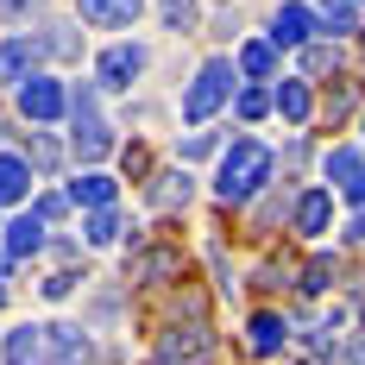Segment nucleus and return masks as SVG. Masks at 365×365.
I'll use <instances>...</instances> for the list:
<instances>
[{
  "mask_svg": "<svg viewBox=\"0 0 365 365\" xmlns=\"http://www.w3.org/2000/svg\"><path fill=\"white\" fill-rule=\"evenodd\" d=\"M271 170H277V158L258 145V139H233V145L220 151V177H215V195L227 202V208H240V202H252L258 189L271 182Z\"/></svg>",
  "mask_w": 365,
  "mask_h": 365,
  "instance_id": "1",
  "label": "nucleus"
},
{
  "mask_svg": "<svg viewBox=\"0 0 365 365\" xmlns=\"http://www.w3.org/2000/svg\"><path fill=\"white\" fill-rule=\"evenodd\" d=\"M233 88H240V63H233V57H208V63L195 70V82L182 88V120H189V126L215 120V113L233 101Z\"/></svg>",
  "mask_w": 365,
  "mask_h": 365,
  "instance_id": "2",
  "label": "nucleus"
},
{
  "mask_svg": "<svg viewBox=\"0 0 365 365\" xmlns=\"http://www.w3.org/2000/svg\"><path fill=\"white\" fill-rule=\"evenodd\" d=\"M70 120H76V151H82V164H95V158L113 151V133H108V120H101L95 88H70Z\"/></svg>",
  "mask_w": 365,
  "mask_h": 365,
  "instance_id": "3",
  "label": "nucleus"
},
{
  "mask_svg": "<svg viewBox=\"0 0 365 365\" xmlns=\"http://www.w3.org/2000/svg\"><path fill=\"white\" fill-rule=\"evenodd\" d=\"M19 113L38 120V126H51V120H63V113H70V88H63L57 76L32 70L26 82H19Z\"/></svg>",
  "mask_w": 365,
  "mask_h": 365,
  "instance_id": "4",
  "label": "nucleus"
},
{
  "mask_svg": "<svg viewBox=\"0 0 365 365\" xmlns=\"http://www.w3.org/2000/svg\"><path fill=\"white\" fill-rule=\"evenodd\" d=\"M139 76H145V44H113V51H101V63H95V88L126 95Z\"/></svg>",
  "mask_w": 365,
  "mask_h": 365,
  "instance_id": "5",
  "label": "nucleus"
},
{
  "mask_svg": "<svg viewBox=\"0 0 365 365\" xmlns=\"http://www.w3.org/2000/svg\"><path fill=\"white\" fill-rule=\"evenodd\" d=\"M215 359V334L202 328V322H189V328H170L158 340V365H208Z\"/></svg>",
  "mask_w": 365,
  "mask_h": 365,
  "instance_id": "6",
  "label": "nucleus"
},
{
  "mask_svg": "<svg viewBox=\"0 0 365 365\" xmlns=\"http://www.w3.org/2000/svg\"><path fill=\"white\" fill-rule=\"evenodd\" d=\"M315 26H322V19H315V6L284 0V6H277V19H271V44H277V51H302V44L315 38Z\"/></svg>",
  "mask_w": 365,
  "mask_h": 365,
  "instance_id": "7",
  "label": "nucleus"
},
{
  "mask_svg": "<svg viewBox=\"0 0 365 365\" xmlns=\"http://www.w3.org/2000/svg\"><path fill=\"white\" fill-rule=\"evenodd\" d=\"M76 13H82V26L133 32V26H139V13H145V0H76Z\"/></svg>",
  "mask_w": 365,
  "mask_h": 365,
  "instance_id": "8",
  "label": "nucleus"
},
{
  "mask_svg": "<svg viewBox=\"0 0 365 365\" xmlns=\"http://www.w3.org/2000/svg\"><path fill=\"white\" fill-rule=\"evenodd\" d=\"M177 271H182V252H177V246H151V252H133V258H126V284H151V290L170 284Z\"/></svg>",
  "mask_w": 365,
  "mask_h": 365,
  "instance_id": "9",
  "label": "nucleus"
},
{
  "mask_svg": "<svg viewBox=\"0 0 365 365\" xmlns=\"http://www.w3.org/2000/svg\"><path fill=\"white\" fill-rule=\"evenodd\" d=\"M322 170L340 182V195H346L353 208H365V158H359L353 145H334L328 158H322Z\"/></svg>",
  "mask_w": 365,
  "mask_h": 365,
  "instance_id": "10",
  "label": "nucleus"
},
{
  "mask_svg": "<svg viewBox=\"0 0 365 365\" xmlns=\"http://www.w3.org/2000/svg\"><path fill=\"white\" fill-rule=\"evenodd\" d=\"M44 353H51V328L19 322V328L6 334V346H0V365H44Z\"/></svg>",
  "mask_w": 365,
  "mask_h": 365,
  "instance_id": "11",
  "label": "nucleus"
},
{
  "mask_svg": "<svg viewBox=\"0 0 365 365\" xmlns=\"http://www.w3.org/2000/svg\"><path fill=\"white\" fill-rule=\"evenodd\" d=\"M44 57H51V51H44V32H38V38L19 32V38H6V51H0V76H6V82H26Z\"/></svg>",
  "mask_w": 365,
  "mask_h": 365,
  "instance_id": "12",
  "label": "nucleus"
},
{
  "mask_svg": "<svg viewBox=\"0 0 365 365\" xmlns=\"http://www.w3.org/2000/svg\"><path fill=\"white\" fill-rule=\"evenodd\" d=\"M328 215H334V189L328 182H315V189H302L296 195V208H290V220H296V233H328Z\"/></svg>",
  "mask_w": 365,
  "mask_h": 365,
  "instance_id": "13",
  "label": "nucleus"
},
{
  "mask_svg": "<svg viewBox=\"0 0 365 365\" xmlns=\"http://www.w3.org/2000/svg\"><path fill=\"white\" fill-rule=\"evenodd\" d=\"M44 365H101V353H95V340H88L82 328H51Z\"/></svg>",
  "mask_w": 365,
  "mask_h": 365,
  "instance_id": "14",
  "label": "nucleus"
},
{
  "mask_svg": "<svg viewBox=\"0 0 365 365\" xmlns=\"http://www.w3.org/2000/svg\"><path fill=\"white\" fill-rule=\"evenodd\" d=\"M246 346H252L258 359L284 353V346H290V322H284L277 309H258V315H252V328H246Z\"/></svg>",
  "mask_w": 365,
  "mask_h": 365,
  "instance_id": "15",
  "label": "nucleus"
},
{
  "mask_svg": "<svg viewBox=\"0 0 365 365\" xmlns=\"http://www.w3.org/2000/svg\"><path fill=\"white\" fill-rule=\"evenodd\" d=\"M26 195H32V164L19 151H0V208L26 202Z\"/></svg>",
  "mask_w": 365,
  "mask_h": 365,
  "instance_id": "16",
  "label": "nucleus"
},
{
  "mask_svg": "<svg viewBox=\"0 0 365 365\" xmlns=\"http://www.w3.org/2000/svg\"><path fill=\"white\" fill-rule=\"evenodd\" d=\"M113 195H120V189H113V177H101V170H82V177L70 182V202L88 208V215H95V208H113Z\"/></svg>",
  "mask_w": 365,
  "mask_h": 365,
  "instance_id": "17",
  "label": "nucleus"
},
{
  "mask_svg": "<svg viewBox=\"0 0 365 365\" xmlns=\"http://www.w3.org/2000/svg\"><path fill=\"white\" fill-rule=\"evenodd\" d=\"M189 170H164V177H151V189H145V202L151 208H189Z\"/></svg>",
  "mask_w": 365,
  "mask_h": 365,
  "instance_id": "18",
  "label": "nucleus"
},
{
  "mask_svg": "<svg viewBox=\"0 0 365 365\" xmlns=\"http://www.w3.org/2000/svg\"><path fill=\"white\" fill-rule=\"evenodd\" d=\"M271 70H277V44H271V38L240 44V76H246V82H271Z\"/></svg>",
  "mask_w": 365,
  "mask_h": 365,
  "instance_id": "19",
  "label": "nucleus"
},
{
  "mask_svg": "<svg viewBox=\"0 0 365 365\" xmlns=\"http://www.w3.org/2000/svg\"><path fill=\"white\" fill-rule=\"evenodd\" d=\"M271 108L284 113L290 126H302V120H309V108H315V101H309V82H296V76H284V82H277V95H271Z\"/></svg>",
  "mask_w": 365,
  "mask_h": 365,
  "instance_id": "20",
  "label": "nucleus"
},
{
  "mask_svg": "<svg viewBox=\"0 0 365 365\" xmlns=\"http://www.w3.org/2000/svg\"><path fill=\"white\" fill-rule=\"evenodd\" d=\"M38 246H44V215L32 208V215H19L13 227H6V252H13V258H32Z\"/></svg>",
  "mask_w": 365,
  "mask_h": 365,
  "instance_id": "21",
  "label": "nucleus"
},
{
  "mask_svg": "<svg viewBox=\"0 0 365 365\" xmlns=\"http://www.w3.org/2000/svg\"><path fill=\"white\" fill-rule=\"evenodd\" d=\"M120 233H126V220L113 215V208H95V215L82 220V240H88V246H113Z\"/></svg>",
  "mask_w": 365,
  "mask_h": 365,
  "instance_id": "22",
  "label": "nucleus"
},
{
  "mask_svg": "<svg viewBox=\"0 0 365 365\" xmlns=\"http://www.w3.org/2000/svg\"><path fill=\"white\" fill-rule=\"evenodd\" d=\"M315 19L328 32H359V6L353 0H315Z\"/></svg>",
  "mask_w": 365,
  "mask_h": 365,
  "instance_id": "23",
  "label": "nucleus"
},
{
  "mask_svg": "<svg viewBox=\"0 0 365 365\" xmlns=\"http://www.w3.org/2000/svg\"><path fill=\"white\" fill-rule=\"evenodd\" d=\"M158 13H164V26H170V32H195V19H202V6H195V0H158Z\"/></svg>",
  "mask_w": 365,
  "mask_h": 365,
  "instance_id": "24",
  "label": "nucleus"
},
{
  "mask_svg": "<svg viewBox=\"0 0 365 365\" xmlns=\"http://www.w3.org/2000/svg\"><path fill=\"white\" fill-rule=\"evenodd\" d=\"M302 70H309V76L340 70V44H315V38H309V44H302Z\"/></svg>",
  "mask_w": 365,
  "mask_h": 365,
  "instance_id": "25",
  "label": "nucleus"
},
{
  "mask_svg": "<svg viewBox=\"0 0 365 365\" xmlns=\"http://www.w3.org/2000/svg\"><path fill=\"white\" fill-rule=\"evenodd\" d=\"M233 108H240V120H264V113H271V88H264V82L240 88V95H233Z\"/></svg>",
  "mask_w": 365,
  "mask_h": 365,
  "instance_id": "26",
  "label": "nucleus"
},
{
  "mask_svg": "<svg viewBox=\"0 0 365 365\" xmlns=\"http://www.w3.org/2000/svg\"><path fill=\"white\" fill-rule=\"evenodd\" d=\"M302 290H309V296L334 290V258H309V264H302Z\"/></svg>",
  "mask_w": 365,
  "mask_h": 365,
  "instance_id": "27",
  "label": "nucleus"
},
{
  "mask_svg": "<svg viewBox=\"0 0 365 365\" xmlns=\"http://www.w3.org/2000/svg\"><path fill=\"white\" fill-rule=\"evenodd\" d=\"M19 158H26V164H38V170H57V145H51V139H32Z\"/></svg>",
  "mask_w": 365,
  "mask_h": 365,
  "instance_id": "28",
  "label": "nucleus"
},
{
  "mask_svg": "<svg viewBox=\"0 0 365 365\" xmlns=\"http://www.w3.org/2000/svg\"><path fill=\"white\" fill-rule=\"evenodd\" d=\"M215 145H220L215 133H189V139H182V158H208Z\"/></svg>",
  "mask_w": 365,
  "mask_h": 365,
  "instance_id": "29",
  "label": "nucleus"
},
{
  "mask_svg": "<svg viewBox=\"0 0 365 365\" xmlns=\"http://www.w3.org/2000/svg\"><path fill=\"white\" fill-rule=\"evenodd\" d=\"M70 290H76V277H70V271H57V277L44 284V296H51V302H63V296H70Z\"/></svg>",
  "mask_w": 365,
  "mask_h": 365,
  "instance_id": "30",
  "label": "nucleus"
},
{
  "mask_svg": "<svg viewBox=\"0 0 365 365\" xmlns=\"http://www.w3.org/2000/svg\"><path fill=\"white\" fill-rule=\"evenodd\" d=\"M63 208H70V195H38V215H44V220H57Z\"/></svg>",
  "mask_w": 365,
  "mask_h": 365,
  "instance_id": "31",
  "label": "nucleus"
},
{
  "mask_svg": "<svg viewBox=\"0 0 365 365\" xmlns=\"http://www.w3.org/2000/svg\"><path fill=\"white\" fill-rule=\"evenodd\" d=\"M26 13H38V0H0V19H26Z\"/></svg>",
  "mask_w": 365,
  "mask_h": 365,
  "instance_id": "32",
  "label": "nucleus"
},
{
  "mask_svg": "<svg viewBox=\"0 0 365 365\" xmlns=\"http://www.w3.org/2000/svg\"><path fill=\"white\" fill-rule=\"evenodd\" d=\"M126 170H133V177H145V170H151V158H145L139 145H126Z\"/></svg>",
  "mask_w": 365,
  "mask_h": 365,
  "instance_id": "33",
  "label": "nucleus"
},
{
  "mask_svg": "<svg viewBox=\"0 0 365 365\" xmlns=\"http://www.w3.org/2000/svg\"><path fill=\"white\" fill-rule=\"evenodd\" d=\"M340 365H365V340H353V346H340Z\"/></svg>",
  "mask_w": 365,
  "mask_h": 365,
  "instance_id": "34",
  "label": "nucleus"
},
{
  "mask_svg": "<svg viewBox=\"0 0 365 365\" xmlns=\"http://www.w3.org/2000/svg\"><path fill=\"white\" fill-rule=\"evenodd\" d=\"M346 240H353V246H365V208L353 215V227H346Z\"/></svg>",
  "mask_w": 365,
  "mask_h": 365,
  "instance_id": "35",
  "label": "nucleus"
},
{
  "mask_svg": "<svg viewBox=\"0 0 365 365\" xmlns=\"http://www.w3.org/2000/svg\"><path fill=\"white\" fill-rule=\"evenodd\" d=\"M0 302H6V290H0Z\"/></svg>",
  "mask_w": 365,
  "mask_h": 365,
  "instance_id": "36",
  "label": "nucleus"
}]
</instances>
